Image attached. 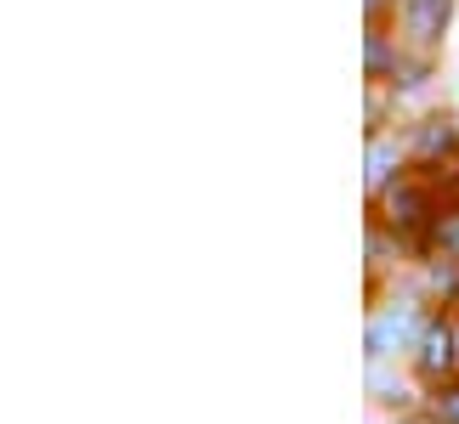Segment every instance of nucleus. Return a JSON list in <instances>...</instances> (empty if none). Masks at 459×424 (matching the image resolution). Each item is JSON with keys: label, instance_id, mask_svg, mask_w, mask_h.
<instances>
[{"label": "nucleus", "instance_id": "f257e3e1", "mask_svg": "<svg viewBox=\"0 0 459 424\" xmlns=\"http://www.w3.org/2000/svg\"><path fill=\"white\" fill-rule=\"evenodd\" d=\"M426 323H431V300L420 294V283H392L385 294L368 300L363 362H409Z\"/></svg>", "mask_w": 459, "mask_h": 424}, {"label": "nucleus", "instance_id": "7ed1b4c3", "mask_svg": "<svg viewBox=\"0 0 459 424\" xmlns=\"http://www.w3.org/2000/svg\"><path fill=\"white\" fill-rule=\"evenodd\" d=\"M454 17L459 0H392V34L403 40V51H420V57H443Z\"/></svg>", "mask_w": 459, "mask_h": 424}, {"label": "nucleus", "instance_id": "423d86ee", "mask_svg": "<svg viewBox=\"0 0 459 424\" xmlns=\"http://www.w3.org/2000/svg\"><path fill=\"white\" fill-rule=\"evenodd\" d=\"M420 391H426V385L409 374V362H368V402H375L380 413H392L397 424H414Z\"/></svg>", "mask_w": 459, "mask_h": 424}, {"label": "nucleus", "instance_id": "0eeeda50", "mask_svg": "<svg viewBox=\"0 0 459 424\" xmlns=\"http://www.w3.org/2000/svg\"><path fill=\"white\" fill-rule=\"evenodd\" d=\"M363 187H368V199L375 192H385L397 182V175H409L414 170V158H409V141H403V125H385V131H368V148H363Z\"/></svg>", "mask_w": 459, "mask_h": 424}, {"label": "nucleus", "instance_id": "f8f14e48", "mask_svg": "<svg viewBox=\"0 0 459 424\" xmlns=\"http://www.w3.org/2000/svg\"><path fill=\"white\" fill-rule=\"evenodd\" d=\"M363 17L368 23H392V0H363Z\"/></svg>", "mask_w": 459, "mask_h": 424}, {"label": "nucleus", "instance_id": "6e6552de", "mask_svg": "<svg viewBox=\"0 0 459 424\" xmlns=\"http://www.w3.org/2000/svg\"><path fill=\"white\" fill-rule=\"evenodd\" d=\"M403 63V40L392 34V23H368L363 29V80L368 85H392Z\"/></svg>", "mask_w": 459, "mask_h": 424}, {"label": "nucleus", "instance_id": "20e7f679", "mask_svg": "<svg viewBox=\"0 0 459 424\" xmlns=\"http://www.w3.org/2000/svg\"><path fill=\"white\" fill-rule=\"evenodd\" d=\"M403 141H409V158H414V170H437V165H448V158H459V108H420L403 119Z\"/></svg>", "mask_w": 459, "mask_h": 424}, {"label": "nucleus", "instance_id": "1a4fd4ad", "mask_svg": "<svg viewBox=\"0 0 459 424\" xmlns=\"http://www.w3.org/2000/svg\"><path fill=\"white\" fill-rule=\"evenodd\" d=\"M420 260H448L459 267V204H443L437 209V221L426 226V238H420Z\"/></svg>", "mask_w": 459, "mask_h": 424}, {"label": "nucleus", "instance_id": "f03ea898", "mask_svg": "<svg viewBox=\"0 0 459 424\" xmlns=\"http://www.w3.org/2000/svg\"><path fill=\"white\" fill-rule=\"evenodd\" d=\"M437 209H443L437 182H431L426 170H409V175H397L385 192L368 199V221H380L385 233H397L409 250H420V238H426V226L437 221Z\"/></svg>", "mask_w": 459, "mask_h": 424}, {"label": "nucleus", "instance_id": "39448f33", "mask_svg": "<svg viewBox=\"0 0 459 424\" xmlns=\"http://www.w3.org/2000/svg\"><path fill=\"white\" fill-rule=\"evenodd\" d=\"M409 374L420 385H437V379L459 374V311L431 306V323H426V334H420V345L409 357Z\"/></svg>", "mask_w": 459, "mask_h": 424}, {"label": "nucleus", "instance_id": "9b49d317", "mask_svg": "<svg viewBox=\"0 0 459 424\" xmlns=\"http://www.w3.org/2000/svg\"><path fill=\"white\" fill-rule=\"evenodd\" d=\"M431 182H437V192H443V204H459V158H448V165H437V170H426Z\"/></svg>", "mask_w": 459, "mask_h": 424}, {"label": "nucleus", "instance_id": "9d476101", "mask_svg": "<svg viewBox=\"0 0 459 424\" xmlns=\"http://www.w3.org/2000/svg\"><path fill=\"white\" fill-rule=\"evenodd\" d=\"M414 424H459V374H448V379H437V385L420 391Z\"/></svg>", "mask_w": 459, "mask_h": 424}]
</instances>
